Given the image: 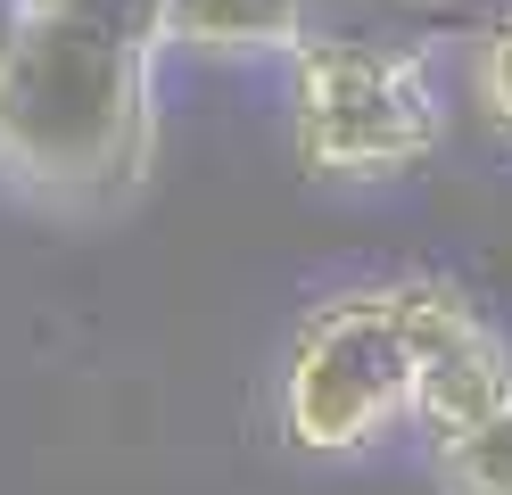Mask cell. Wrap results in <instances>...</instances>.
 Masks as SVG:
<instances>
[{
  "instance_id": "1",
  "label": "cell",
  "mask_w": 512,
  "mask_h": 495,
  "mask_svg": "<svg viewBox=\"0 0 512 495\" xmlns=\"http://www.w3.org/2000/svg\"><path fill=\"white\" fill-rule=\"evenodd\" d=\"M157 0L0 9V182L50 215H108L141 190L157 108Z\"/></svg>"
},
{
  "instance_id": "2",
  "label": "cell",
  "mask_w": 512,
  "mask_h": 495,
  "mask_svg": "<svg viewBox=\"0 0 512 495\" xmlns=\"http://www.w3.org/2000/svg\"><path fill=\"white\" fill-rule=\"evenodd\" d=\"M413 421V330L405 289L323 297L281 363V438L298 454H364Z\"/></svg>"
},
{
  "instance_id": "3",
  "label": "cell",
  "mask_w": 512,
  "mask_h": 495,
  "mask_svg": "<svg viewBox=\"0 0 512 495\" xmlns=\"http://www.w3.org/2000/svg\"><path fill=\"white\" fill-rule=\"evenodd\" d=\"M298 99H290V141L298 165L339 182H380L413 174L446 141V99L430 83V58L380 66V58H290Z\"/></svg>"
},
{
  "instance_id": "4",
  "label": "cell",
  "mask_w": 512,
  "mask_h": 495,
  "mask_svg": "<svg viewBox=\"0 0 512 495\" xmlns=\"http://www.w3.org/2000/svg\"><path fill=\"white\" fill-rule=\"evenodd\" d=\"M405 289V330H413V421L422 438L488 421L512 405V347L496 339L479 306L455 281H397Z\"/></svg>"
},
{
  "instance_id": "5",
  "label": "cell",
  "mask_w": 512,
  "mask_h": 495,
  "mask_svg": "<svg viewBox=\"0 0 512 495\" xmlns=\"http://www.w3.org/2000/svg\"><path fill=\"white\" fill-rule=\"evenodd\" d=\"M446 33H463L455 0H306L290 58H430Z\"/></svg>"
},
{
  "instance_id": "6",
  "label": "cell",
  "mask_w": 512,
  "mask_h": 495,
  "mask_svg": "<svg viewBox=\"0 0 512 495\" xmlns=\"http://www.w3.org/2000/svg\"><path fill=\"white\" fill-rule=\"evenodd\" d=\"M306 0H157V50H290Z\"/></svg>"
},
{
  "instance_id": "7",
  "label": "cell",
  "mask_w": 512,
  "mask_h": 495,
  "mask_svg": "<svg viewBox=\"0 0 512 495\" xmlns=\"http://www.w3.org/2000/svg\"><path fill=\"white\" fill-rule=\"evenodd\" d=\"M430 479L446 495H512V405L455 438H430Z\"/></svg>"
},
{
  "instance_id": "8",
  "label": "cell",
  "mask_w": 512,
  "mask_h": 495,
  "mask_svg": "<svg viewBox=\"0 0 512 495\" xmlns=\"http://www.w3.org/2000/svg\"><path fill=\"white\" fill-rule=\"evenodd\" d=\"M471 91H479V108H488V124L512 141V9L471 33Z\"/></svg>"
}]
</instances>
